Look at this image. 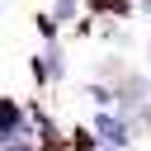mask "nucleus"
Wrapping results in <instances>:
<instances>
[{
  "mask_svg": "<svg viewBox=\"0 0 151 151\" xmlns=\"http://www.w3.org/2000/svg\"><path fill=\"white\" fill-rule=\"evenodd\" d=\"M94 127H99L109 142H123V137H127V132H123V123H118L113 113H99V123H94Z\"/></svg>",
  "mask_w": 151,
  "mask_h": 151,
  "instance_id": "obj_1",
  "label": "nucleus"
},
{
  "mask_svg": "<svg viewBox=\"0 0 151 151\" xmlns=\"http://www.w3.org/2000/svg\"><path fill=\"white\" fill-rule=\"evenodd\" d=\"M146 14H151V5H146Z\"/></svg>",
  "mask_w": 151,
  "mask_h": 151,
  "instance_id": "obj_2",
  "label": "nucleus"
}]
</instances>
